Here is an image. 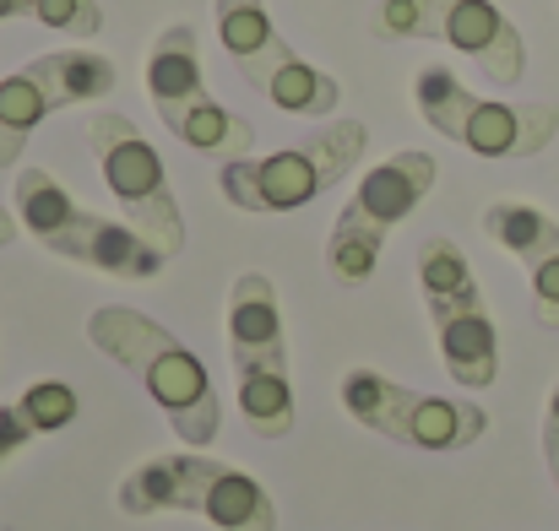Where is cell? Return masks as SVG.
<instances>
[{"label":"cell","mask_w":559,"mask_h":531,"mask_svg":"<svg viewBox=\"0 0 559 531\" xmlns=\"http://www.w3.org/2000/svg\"><path fill=\"white\" fill-rule=\"evenodd\" d=\"M38 22L49 33H71V38H93L104 27V11L98 0H0V22Z\"/></svg>","instance_id":"e0dca14e"},{"label":"cell","mask_w":559,"mask_h":531,"mask_svg":"<svg viewBox=\"0 0 559 531\" xmlns=\"http://www.w3.org/2000/svg\"><path fill=\"white\" fill-rule=\"evenodd\" d=\"M147 98H153L164 131L180 136L190 153L217 158V164L250 158L255 131H250V120H239L234 109H223V104L206 93L201 44H195V27H190V22H169V27L153 38V49H147Z\"/></svg>","instance_id":"9c48e42d"},{"label":"cell","mask_w":559,"mask_h":531,"mask_svg":"<svg viewBox=\"0 0 559 531\" xmlns=\"http://www.w3.org/2000/svg\"><path fill=\"white\" fill-rule=\"evenodd\" d=\"M365 153H370V125L365 120H332L310 142L277 147L266 158L217 164V190H223L228 206L255 212V217H266V212H299L316 195L337 190L343 179L365 164Z\"/></svg>","instance_id":"5b68a950"},{"label":"cell","mask_w":559,"mask_h":531,"mask_svg":"<svg viewBox=\"0 0 559 531\" xmlns=\"http://www.w3.org/2000/svg\"><path fill=\"white\" fill-rule=\"evenodd\" d=\"M87 342L104 358H115L153 396V407L169 418L180 445L206 450L217 439V423H223L217 385H212L206 363L190 353L169 326H158L153 315H142L131 304H98L87 315Z\"/></svg>","instance_id":"6da1fadb"},{"label":"cell","mask_w":559,"mask_h":531,"mask_svg":"<svg viewBox=\"0 0 559 531\" xmlns=\"http://www.w3.org/2000/svg\"><path fill=\"white\" fill-rule=\"evenodd\" d=\"M272 109H283V114H294V120H326V114H337V104H343V87H337V76H326L321 65H310V60H299V49L283 38V33H272L245 65H234Z\"/></svg>","instance_id":"9a60e30c"},{"label":"cell","mask_w":559,"mask_h":531,"mask_svg":"<svg viewBox=\"0 0 559 531\" xmlns=\"http://www.w3.org/2000/svg\"><path fill=\"white\" fill-rule=\"evenodd\" d=\"M343 407L354 423H365L380 439H396V445H413V450H435V456H451V450H467L489 434V412L478 401H462V396H429V390H413V385H396L374 369H348L343 385H337Z\"/></svg>","instance_id":"8fae6325"},{"label":"cell","mask_w":559,"mask_h":531,"mask_svg":"<svg viewBox=\"0 0 559 531\" xmlns=\"http://www.w3.org/2000/svg\"><path fill=\"white\" fill-rule=\"evenodd\" d=\"M418 288H424V310H429L445 374L462 390H489L500 379V337H495V315L456 239L429 233L418 244Z\"/></svg>","instance_id":"52a82bcc"},{"label":"cell","mask_w":559,"mask_h":531,"mask_svg":"<svg viewBox=\"0 0 559 531\" xmlns=\"http://www.w3.org/2000/svg\"><path fill=\"white\" fill-rule=\"evenodd\" d=\"M228 363L239 418L255 439L294 434V379H288V337L277 282L266 271H239L228 288Z\"/></svg>","instance_id":"277c9868"},{"label":"cell","mask_w":559,"mask_h":531,"mask_svg":"<svg viewBox=\"0 0 559 531\" xmlns=\"http://www.w3.org/2000/svg\"><path fill=\"white\" fill-rule=\"evenodd\" d=\"M435 184H440V164H435V153H418V147H402L385 164L365 169V179L348 195V206L332 222V239H326V271H332L337 288H365L370 282L385 239L396 233V222H407L418 212V201Z\"/></svg>","instance_id":"ba28073f"},{"label":"cell","mask_w":559,"mask_h":531,"mask_svg":"<svg viewBox=\"0 0 559 531\" xmlns=\"http://www.w3.org/2000/svg\"><path fill=\"white\" fill-rule=\"evenodd\" d=\"M11 206H16V222L22 233H33L38 250L60 255V261H76V266H93L104 277H120V282H153L164 271V250L147 244L131 222H115L104 212H87L71 201V190L49 169H16L11 184Z\"/></svg>","instance_id":"3957f363"},{"label":"cell","mask_w":559,"mask_h":531,"mask_svg":"<svg viewBox=\"0 0 559 531\" xmlns=\"http://www.w3.org/2000/svg\"><path fill=\"white\" fill-rule=\"evenodd\" d=\"M484 233L522 261L533 282V321L559 331V222L533 201H495L484 206Z\"/></svg>","instance_id":"5bb4252c"},{"label":"cell","mask_w":559,"mask_h":531,"mask_svg":"<svg viewBox=\"0 0 559 531\" xmlns=\"http://www.w3.org/2000/svg\"><path fill=\"white\" fill-rule=\"evenodd\" d=\"M22 233V222H16V212H5L0 206V250H11V239Z\"/></svg>","instance_id":"d6986e66"},{"label":"cell","mask_w":559,"mask_h":531,"mask_svg":"<svg viewBox=\"0 0 559 531\" xmlns=\"http://www.w3.org/2000/svg\"><path fill=\"white\" fill-rule=\"evenodd\" d=\"M87 142H93L98 174L109 184V195L120 201L126 222L147 244H158L164 255H180L186 250V212H180V195L169 184L158 147L136 131V120H126L115 109H98L87 120Z\"/></svg>","instance_id":"7c38bea8"},{"label":"cell","mask_w":559,"mask_h":531,"mask_svg":"<svg viewBox=\"0 0 559 531\" xmlns=\"http://www.w3.org/2000/svg\"><path fill=\"white\" fill-rule=\"evenodd\" d=\"M76 412H82V401H76V390H71L66 379H33L16 401L0 407V467H5L22 445L71 429Z\"/></svg>","instance_id":"2e32d148"},{"label":"cell","mask_w":559,"mask_h":531,"mask_svg":"<svg viewBox=\"0 0 559 531\" xmlns=\"http://www.w3.org/2000/svg\"><path fill=\"white\" fill-rule=\"evenodd\" d=\"M374 38H435L473 60L495 87H516L527 76V44L495 0H380Z\"/></svg>","instance_id":"30bf717a"},{"label":"cell","mask_w":559,"mask_h":531,"mask_svg":"<svg viewBox=\"0 0 559 531\" xmlns=\"http://www.w3.org/2000/svg\"><path fill=\"white\" fill-rule=\"evenodd\" d=\"M544 461L555 472V488H559V379L549 390V407H544Z\"/></svg>","instance_id":"ac0fdd59"},{"label":"cell","mask_w":559,"mask_h":531,"mask_svg":"<svg viewBox=\"0 0 559 531\" xmlns=\"http://www.w3.org/2000/svg\"><path fill=\"white\" fill-rule=\"evenodd\" d=\"M120 82L115 60L98 49H49L38 60H27L22 71L0 76V169L22 164V147L33 142V131L76 104H98L109 98Z\"/></svg>","instance_id":"4fadbf2b"},{"label":"cell","mask_w":559,"mask_h":531,"mask_svg":"<svg viewBox=\"0 0 559 531\" xmlns=\"http://www.w3.org/2000/svg\"><path fill=\"white\" fill-rule=\"evenodd\" d=\"M115 505L131 521H147V516H201L217 531H277L272 494L250 472H239L228 461H212L201 450H175V456L142 461L136 472L120 478Z\"/></svg>","instance_id":"7a4b0ae2"},{"label":"cell","mask_w":559,"mask_h":531,"mask_svg":"<svg viewBox=\"0 0 559 531\" xmlns=\"http://www.w3.org/2000/svg\"><path fill=\"white\" fill-rule=\"evenodd\" d=\"M413 104H418V120H424L429 131H440L445 142H456V147H467L473 158H489V164L538 158L559 136L555 104L484 98V93H473L451 65H424V71L413 76Z\"/></svg>","instance_id":"8992f818"}]
</instances>
